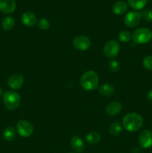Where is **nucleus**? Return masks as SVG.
<instances>
[{"mask_svg":"<svg viewBox=\"0 0 152 153\" xmlns=\"http://www.w3.org/2000/svg\"><path fill=\"white\" fill-rule=\"evenodd\" d=\"M143 124V119L139 114L130 113L128 114L122 120V125L124 128L130 132H134L142 128Z\"/></svg>","mask_w":152,"mask_h":153,"instance_id":"nucleus-1","label":"nucleus"},{"mask_svg":"<svg viewBox=\"0 0 152 153\" xmlns=\"http://www.w3.org/2000/svg\"><path fill=\"white\" fill-rule=\"evenodd\" d=\"M99 83L98 76L95 72L92 70L86 71L82 75L80 80V86L83 90L87 91H94L97 89Z\"/></svg>","mask_w":152,"mask_h":153,"instance_id":"nucleus-2","label":"nucleus"},{"mask_svg":"<svg viewBox=\"0 0 152 153\" xmlns=\"http://www.w3.org/2000/svg\"><path fill=\"white\" fill-rule=\"evenodd\" d=\"M3 102L8 110H15L20 105L21 97L15 91H7L3 94Z\"/></svg>","mask_w":152,"mask_h":153,"instance_id":"nucleus-3","label":"nucleus"},{"mask_svg":"<svg viewBox=\"0 0 152 153\" xmlns=\"http://www.w3.org/2000/svg\"><path fill=\"white\" fill-rule=\"evenodd\" d=\"M132 38L137 44H145L151 40L152 31L148 28H137L134 31Z\"/></svg>","mask_w":152,"mask_h":153,"instance_id":"nucleus-4","label":"nucleus"},{"mask_svg":"<svg viewBox=\"0 0 152 153\" xmlns=\"http://www.w3.org/2000/svg\"><path fill=\"white\" fill-rule=\"evenodd\" d=\"M120 51V45L116 40H109L104 47V54L109 58H115Z\"/></svg>","mask_w":152,"mask_h":153,"instance_id":"nucleus-5","label":"nucleus"},{"mask_svg":"<svg viewBox=\"0 0 152 153\" xmlns=\"http://www.w3.org/2000/svg\"><path fill=\"white\" fill-rule=\"evenodd\" d=\"M18 133L23 137H28L32 135L34 132V126L30 122L27 120H19L16 125Z\"/></svg>","mask_w":152,"mask_h":153,"instance_id":"nucleus-6","label":"nucleus"},{"mask_svg":"<svg viewBox=\"0 0 152 153\" xmlns=\"http://www.w3.org/2000/svg\"><path fill=\"white\" fill-rule=\"evenodd\" d=\"M142 19L141 13L137 11H130L126 14L124 19L125 25L129 28H135L139 24Z\"/></svg>","mask_w":152,"mask_h":153,"instance_id":"nucleus-7","label":"nucleus"},{"mask_svg":"<svg viewBox=\"0 0 152 153\" xmlns=\"http://www.w3.org/2000/svg\"><path fill=\"white\" fill-rule=\"evenodd\" d=\"M73 46L80 51H86L90 47V40L83 35L76 36L73 40Z\"/></svg>","mask_w":152,"mask_h":153,"instance_id":"nucleus-8","label":"nucleus"},{"mask_svg":"<svg viewBox=\"0 0 152 153\" xmlns=\"http://www.w3.org/2000/svg\"><path fill=\"white\" fill-rule=\"evenodd\" d=\"M139 145L144 149H148L152 146V132L149 130L142 131L139 137Z\"/></svg>","mask_w":152,"mask_h":153,"instance_id":"nucleus-9","label":"nucleus"},{"mask_svg":"<svg viewBox=\"0 0 152 153\" xmlns=\"http://www.w3.org/2000/svg\"><path fill=\"white\" fill-rule=\"evenodd\" d=\"M24 83V77L21 74L16 73L9 77L7 85L11 89L19 90L22 88Z\"/></svg>","mask_w":152,"mask_h":153,"instance_id":"nucleus-10","label":"nucleus"},{"mask_svg":"<svg viewBox=\"0 0 152 153\" xmlns=\"http://www.w3.org/2000/svg\"><path fill=\"white\" fill-rule=\"evenodd\" d=\"M15 0H0V11L5 14L13 13L16 9Z\"/></svg>","mask_w":152,"mask_h":153,"instance_id":"nucleus-11","label":"nucleus"},{"mask_svg":"<svg viewBox=\"0 0 152 153\" xmlns=\"http://www.w3.org/2000/svg\"><path fill=\"white\" fill-rule=\"evenodd\" d=\"M22 22L28 27H32L37 24V19L36 15L31 11H26L22 14Z\"/></svg>","mask_w":152,"mask_h":153,"instance_id":"nucleus-12","label":"nucleus"},{"mask_svg":"<svg viewBox=\"0 0 152 153\" xmlns=\"http://www.w3.org/2000/svg\"><path fill=\"white\" fill-rule=\"evenodd\" d=\"M122 110V105L118 102H112L109 103L105 108V111L107 114L110 116H115L121 112Z\"/></svg>","mask_w":152,"mask_h":153,"instance_id":"nucleus-13","label":"nucleus"},{"mask_svg":"<svg viewBox=\"0 0 152 153\" xmlns=\"http://www.w3.org/2000/svg\"><path fill=\"white\" fill-rule=\"evenodd\" d=\"M70 145L76 152L80 153L84 150V143H83V140L78 136H73L72 137L70 140Z\"/></svg>","mask_w":152,"mask_h":153,"instance_id":"nucleus-14","label":"nucleus"},{"mask_svg":"<svg viewBox=\"0 0 152 153\" xmlns=\"http://www.w3.org/2000/svg\"><path fill=\"white\" fill-rule=\"evenodd\" d=\"M128 4H127L126 1H122V0L116 1V2L113 4V7H112V10H113V12L115 14L117 15L123 14V13H125V12L128 10Z\"/></svg>","mask_w":152,"mask_h":153,"instance_id":"nucleus-15","label":"nucleus"},{"mask_svg":"<svg viewBox=\"0 0 152 153\" xmlns=\"http://www.w3.org/2000/svg\"><path fill=\"white\" fill-rule=\"evenodd\" d=\"M99 93L105 97H110L114 94V88L112 85L108 83L103 84L99 88Z\"/></svg>","mask_w":152,"mask_h":153,"instance_id":"nucleus-16","label":"nucleus"},{"mask_svg":"<svg viewBox=\"0 0 152 153\" xmlns=\"http://www.w3.org/2000/svg\"><path fill=\"white\" fill-rule=\"evenodd\" d=\"M1 25L5 31H10L15 25L14 19L12 16H5L1 21Z\"/></svg>","mask_w":152,"mask_h":153,"instance_id":"nucleus-17","label":"nucleus"},{"mask_svg":"<svg viewBox=\"0 0 152 153\" xmlns=\"http://www.w3.org/2000/svg\"><path fill=\"white\" fill-rule=\"evenodd\" d=\"M86 140L89 144H96L101 140V135L96 131H91L86 135Z\"/></svg>","mask_w":152,"mask_h":153,"instance_id":"nucleus-18","label":"nucleus"},{"mask_svg":"<svg viewBox=\"0 0 152 153\" xmlns=\"http://www.w3.org/2000/svg\"><path fill=\"white\" fill-rule=\"evenodd\" d=\"M16 137V130L12 126L7 127L3 131V137L7 141H11Z\"/></svg>","mask_w":152,"mask_h":153,"instance_id":"nucleus-19","label":"nucleus"},{"mask_svg":"<svg viewBox=\"0 0 152 153\" xmlns=\"http://www.w3.org/2000/svg\"><path fill=\"white\" fill-rule=\"evenodd\" d=\"M148 0H128V4L135 10H142L147 4Z\"/></svg>","mask_w":152,"mask_h":153,"instance_id":"nucleus-20","label":"nucleus"},{"mask_svg":"<svg viewBox=\"0 0 152 153\" xmlns=\"http://www.w3.org/2000/svg\"><path fill=\"white\" fill-rule=\"evenodd\" d=\"M122 127L120 123H114L111 124L109 128L110 131V134L113 136H117L122 132Z\"/></svg>","mask_w":152,"mask_h":153,"instance_id":"nucleus-21","label":"nucleus"},{"mask_svg":"<svg viewBox=\"0 0 152 153\" xmlns=\"http://www.w3.org/2000/svg\"><path fill=\"white\" fill-rule=\"evenodd\" d=\"M119 39L122 43H128L131 39V34L128 31H122L119 34Z\"/></svg>","mask_w":152,"mask_h":153,"instance_id":"nucleus-22","label":"nucleus"},{"mask_svg":"<svg viewBox=\"0 0 152 153\" xmlns=\"http://www.w3.org/2000/svg\"><path fill=\"white\" fill-rule=\"evenodd\" d=\"M38 26L40 29L46 31V30L49 29V27H50V22L46 18H42L38 22Z\"/></svg>","mask_w":152,"mask_h":153,"instance_id":"nucleus-23","label":"nucleus"},{"mask_svg":"<svg viewBox=\"0 0 152 153\" xmlns=\"http://www.w3.org/2000/svg\"><path fill=\"white\" fill-rule=\"evenodd\" d=\"M142 17L143 18L145 21L146 22H152V10L150 9H146L142 13H141Z\"/></svg>","mask_w":152,"mask_h":153,"instance_id":"nucleus-24","label":"nucleus"},{"mask_svg":"<svg viewBox=\"0 0 152 153\" xmlns=\"http://www.w3.org/2000/svg\"><path fill=\"white\" fill-rule=\"evenodd\" d=\"M119 63L116 60H112L110 61V64H109V70L112 72V73H116V72L119 71Z\"/></svg>","mask_w":152,"mask_h":153,"instance_id":"nucleus-25","label":"nucleus"},{"mask_svg":"<svg viewBox=\"0 0 152 153\" xmlns=\"http://www.w3.org/2000/svg\"><path fill=\"white\" fill-rule=\"evenodd\" d=\"M143 66L148 70H152V56L148 55L143 59Z\"/></svg>","mask_w":152,"mask_h":153,"instance_id":"nucleus-26","label":"nucleus"},{"mask_svg":"<svg viewBox=\"0 0 152 153\" xmlns=\"http://www.w3.org/2000/svg\"><path fill=\"white\" fill-rule=\"evenodd\" d=\"M147 98L150 102H152V91H150L147 94Z\"/></svg>","mask_w":152,"mask_h":153,"instance_id":"nucleus-27","label":"nucleus"},{"mask_svg":"<svg viewBox=\"0 0 152 153\" xmlns=\"http://www.w3.org/2000/svg\"><path fill=\"white\" fill-rule=\"evenodd\" d=\"M1 96H3V91H2V89L0 88V97H1Z\"/></svg>","mask_w":152,"mask_h":153,"instance_id":"nucleus-28","label":"nucleus"},{"mask_svg":"<svg viewBox=\"0 0 152 153\" xmlns=\"http://www.w3.org/2000/svg\"><path fill=\"white\" fill-rule=\"evenodd\" d=\"M69 153H74V152H69Z\"/></svg>","mask_w":152,"mask_h":153,"instance_id":"nucleus-29","label":"nucleus"}]
</instances>
